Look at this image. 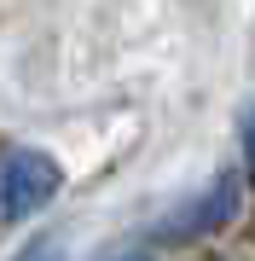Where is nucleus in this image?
I'll return each instance as SVG.
<instances>
[{
    "instance_id": "1",
    "label": "nucleus",
    "mask_w": 255,
    "mask_h": 261,
    "mask_svg": "<svg viewBox=\"0 0 255 261\" xmlns=\"http://www.w3.org/2000/svg\"><path fill=\"white\" fill-rule=\"evenodd\" d=\"M58 163L35 145H0V226L47 209L58 197Z\"/></svg>"
},
{
    "instance_id": "2",
    "label": "nucleus",
    "mask_w": 255,
    "mask_h": 261,
    "mask_svg": "<svg viewBox=\"0 0 255 261\" xmlns=\"http://www.w3.org/2000/svg\"><path fill=\"white\" fill-rule=\"evenodd\" d=\"M238 197H244V180L238 174H220L215 186H209L197 203H191L186 215H174L168 226H162V232L168 238H191V232H215V226H226L232 215H238Z\"/></svg>"
},
{
    "instance_id": "3",
    "label": "nucleus",
    "mask_w": 255,
    "mask_h": 261,
    "mask_svg": "<svg viewBox=\"0 0 255 261\" xmlns=\"http://www.w3.org/2000/svg\"><path fill=\"white\" fill-rule=\"evenodd\" d=\"M12 261H64V244L58 238H35V244H23Z\"/></svg>"
},
{
    "instance_id": "4",
    "label": "nucleus",
    "mask_w": 255,
    "mask_h": 261,
    "mask_svg": "<svg viewBox=\"0 0 255 261\" xmlns=\"http://www.w3.org/2000/svg\"><path fill=\"white\" fill-rule=\"evenodd\" d=\"M244 151H249V163H255V111L244 116Z\"/></svg>"
},
{
    "instance_id": "5",
    "label": "nucleus",
    "mask_w": 255,
    "mask_h": 261,
    "mask_svg": "<svg viewBox=\"0 0 255 261\" xmlns=\"http://www.w3.org/2000/svg\"><path fill=\"white\" fill-rule=\"evenodd\" d=\"M110 261H151V255H139V250H122V255H110Z\"/></svg>"
}]
</instances>
